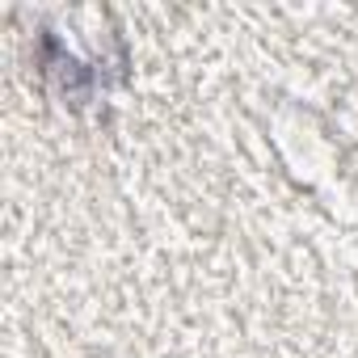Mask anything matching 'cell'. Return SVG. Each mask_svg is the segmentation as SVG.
I'll return each mask as SVG.
<instances>
[{
  "mask_svg": "<svg viewBox=\"0 0 358 358\" xmlns=\"http://www.w3.org/2000/svg\"><path fill=\"white\" fill-rule=\"evenodd\" d=\"M34 72L59 106L89 114L131 80V47L114 9L76 5L34 17Z\"/></svg>",
  "mask_w": 358,
  "mask_h": 358,
  "instance_id": "obj_1",
  "label": "cell"
}]
</instances>
